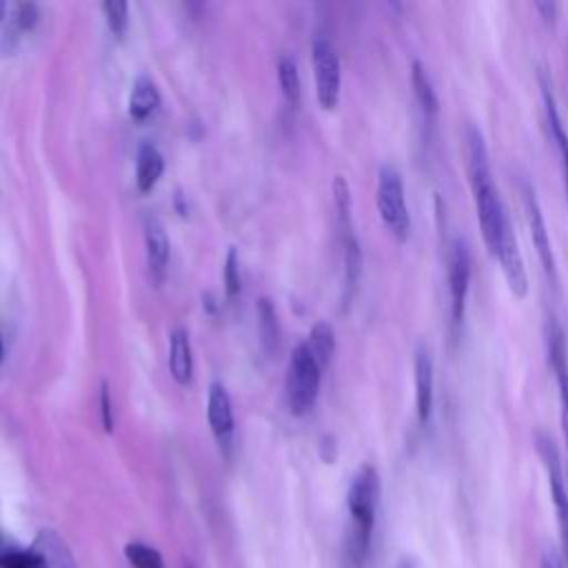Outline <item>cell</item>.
Listing matches in <instances>:
<instances>
[{"mask_svg": "<svg viewBox=\"0 0 568 568\" xmlns=\"http://www.w3.org/2000/svg\"><path fill=\"white\" fill-rule=\"evenodd\" d=\"M519 193H521V202H524V211H526V222L530 229V237L532 244L537 248V257L544 266V273L548 275V280L552 282V286L559 284V275H557V262H555V253H552V244H550V233L535 193V186L521 178L519 180Z\"/></svg>", "mask_w": 568, "mask_h": 568, "instance_id": "cell-7", "label": "cell"}, {"mask_svg": "<svg viewBox=\"0 0 568 568\" xmlns=\"http://www.w3.org/2000/svg\"><path fill=\"white\" fill-rule=\"evenodd\" d=\"M158 106H160V93H158L153 80L146 78V75H140V78L133 82V89H131V95H129V115H131L135 122H142V120H146Z\"/></svg>", "mask_w": 568, "mask_h": 568, "instance_id": "cell-17", "label": "cell"}, {"mask_svg": "<svg viewBox=\"0 0 568 568\" xmlns=\"http://www.w3.org/2000/svg\"><path fill=\"white\" fill-rule=\"evenodd\" d=\"M124 557L131 568H164L162 555L142 541H129L124 546Z\"/></svg>", "mask_w": 568, "mask_h": 568, "instance_id": "cell-22", "label": "cell"}, {"mask_svg": "<svg viewBox=\"0 0 568 568\" xmlns=\"http://www.w3.org/2000/svg\"><path fill=\"white\" fill-rule=\"evenodd\" d=\"M16 20H18V24H20V29L29 31V29L38 22V9H36V4H31V2L18 4V9H16Z\"/></svg>", "mask_w": 568, "mask_h": 568, "instance_id": "cell-28", "label": "cell"}, {"mask_svg": "<svg viewBox=\"0 0 568 568\" xmlns=\"http://www.w3.org/2000/svg\"><path fill=\"white\" fill-rule=\"evenodd\" d=\"M435 397V364L428 346H417L415 351V410L419 424H428L433 415Z\"/></svg>", "mask_w": 568, "mask_h": 568, "instance_id": "cell-12", "label": "cell"}, {"mask_svg": "<svg viewBox=\"0 0 568 568\" xmlns=\"http://www.w3.org/2000/svg\"><path fill=\"white\" fill-rule=\"evenodd\" d=\"M537 7V11H541V18L546 20V22H555L557 20V4L555 2H548V0H541V2H537L535 4Z\"/></svg>", "mask_w": 568, "mask_h": 568, "instance_id": "cell-29", "label": "cell"}, {"mask_svg": "<svg viewBox=\"0 0 568 568\" xmlns=\"http://www.w3.org/2000/svg\"><path fill=\"white\" fill-rule=\"evenodd\" d=\"M102 9H104L106 24H109L111 33L122 38L126 27H129V4L120 2V0H111V2H104Z\"/></svg>", "mask_w": 568, "mask_h": 568, "instance_id": "cell-23", "label": "cell"}, {"mask_svg": "<svg viewBox=\"0 0 568 568\" xmlns=\"http://www.w3.org/2000/svg\"><path fill=\"white\" fill-rule=\"evenodd\" d=\"M306 346H308V351L313 353V357L317 359V364L324 368V366L331 362L333 351H335V333H333L331 324L317 322V324L311 328V333H308Z\"/></svg>", "mask_w": 568, "mask_h": 568, "instance_id": "cell-20", "label": "cell"}, {"mask_svg": "<svg viewBox=\"0 0 568 568\" xmlns=\"http://www.w3.org/2000/svg\"><path fill=\"white\" fill-rule=\"evenodd\" d=\"M377 211L384 222V226L390 231V235L399 242L408 240L410 235V213L406 204V193H404V180L402 173L384 164L377 173Z\"/></svg>", "mask_w": 568, "mask_h": 568, "instance_id": "cell-4", "label": "cell"}, {"mask_svg": "<svg viewBox=\"0 0 568 568\" xmlns=\"http://www.w3.org/2000/svg\"><path fill=\"white\" fill-rule=\"evenodd\" d=\"M464 144H466V166H468V180L473 189L477 222L484 235V242L488 246V253L495 255L499 246V237L504 229L510 224L508 211L501 202V195L497 191V184L490 173L488 162V149L484 142L481 131L475 124H466L464 129Z\"/></svg>", "mask_w": 568, "mask_h": 568, "instance_id": "cell-1", "label": "cell"}, {"mask_svg": "<svg viewBox=\"0 0 568 568\" xmlns=\"http://www.w3.org/2000/svg\"><path fill=\"white\" fill-rule=\"evenodd\" d=\"M410 82H413V91H415V98H417L422 111L426 113V118H433L437 113L439 102H437L433 80L419 60H413V64H410Z\"/></svg>", "mask_w": 568, "mask_h": 568, "instance_id": "cell-19", "label": "cell"}, {"mask_svg": "<svg viewBox=\"0 0 568 568\" xmlns=\"http://www.w3.org/2000/svg\"><path fill=\"white\" fill-rule=\"evenodd\" d=\"M0 359H2V335H0Z\"/></svg>", "mask_w": 568, "mask_h": 568, "instance_id": "cell-32", "label": "cell"}, {"mask_svg": "<svg viewBox=\"0 0 568 568\" xmlns=\"http://www.w3.org/2000/svg\"><path fill=\"white\" fill-rule=\"evenodd\" d=\"M348 513H351V537H348V557L355 564H362L375 526V513L379 504V475L375 466L364 464L357 468L348 495H346Z\"/></svg>", "mask_w": 568, "mask_h": 568, "instance_id": "cell-2", "label": "cell"}, {"mask_svg": "<svg viewBox=\"0 0 568 568\" xmlns=\"http://www.w3.org/2000/svg\"><path fill=\"white\" fill-rule=\"evenodd\" d=\"M206 415H209V424H211V430H213L220 448L224 453H229L231 439H233V408H231L226 388L217 382L211 384V388H209Z\"/></svg>", "mask_w": 568, "mask_h": 568, "instance_id": "cell-13", "label": "cell"}, {"mask_svg": "<svg viewBox=\"0 0 568 568\" xmlns=\"http://www.w3.org/2000/svg\"><path fill=\"white\" fill-rule=\"evenodd\" d=\"M4 9H7V4H4V2H0V20L4 18Z\"/></svg>", "mask_w": 568, "mask_h": 568, "instance_id": "cell-31", "label": "cell"}, {"mask_svg": "<svg viewBox=\"0 0 568 568\" xmlns=\"http://www.w3.org/2000/svg\"><path fill=\"white\" fill-rule=\"evenodd\" d=\"M169 368L178 384H189L193 373V357H191V344L189 335L182 328H175L171 333V351H169Z\"/></svg>", "mask_w": 568, "mask_h": 568, "instance_id": "cell-18", "label": "cell"}, {"mask_svg": "<svg viewBox=\"0 0 568 568\" xmlns=\"http://www.w3.org/2000/svg\"><path fill=\"white\" fill-rule=\"evenodd\" d=\"M313 69L322 109H335L342 87V67L335 47L326 38H315L313 42Z\"/></svg>", "mask_w": 568, "mask_h": 568, "instance_id": "cell-8", "label": "cell"}, {"mask_svg": "<svg viewBox=\"0 0 568 568\" xmlns=\"http://www.w3.org/2000/svg\"><path fill=\"white\" fill-rule=\"evenodd\" d=\"M31 548L42 557L47 568H78L69 546L53 530H40Z\"/></svg>", "mask_w": 568, "mask_h": 568, "instance_id": "cell-15", "label": "cell"}, {"mask_svg": "<svg viewBox=\"0 0 568 568\" xmlns=\"http://www.w3.org/2000/svg\"><path fill=\"white\" fill-rule=\"evenodd\" d=\"M144 246H146V266L149 275L160 286L166 275L169 264V237L164 233V226L153 215L144 217Z\"/></svg>", "mask_w": 568, "mask_h": 568, "instance_id": "cell-14", "label": "cell"}, {"mask_svg": "<svg viewBox=\"0 0 568 568\" xmlns=\"http://www.w3.org/2000/svg\"><path fill=\"white\" fill-rule=\"evenodd\" d=\"M0 568H47L42 557L29 548V550H9L0 555Z\"/></svg>", "mask_w": 568, "mask_h": 568, "instance_id": "cell-24", "label": "cell"}, {"mask_svg": "<svg viewBox=\"0 0 568 568\" xmlns=\"http://www.w3.org/2000/svg\"><path fill=\"white\" fill-rule=\"evenodd\" d=\"M539 568H564V564H561V559L552 550H544Z\"/></svg>", "mask_w": 568, "mask_h": 568, "instance_id": "cell-30", "label": "cell"}, {"mask_svg": "<svg viewBox=\"0 0 568 568\" xmlns=\"http://www.w3.org/2000/svg\"><path fill=\"white\" fill-rule=\"evenodd\" d=\"M546 348H548V362L559 388V417H561L564 439L568 446V346H566L564 331L555 320L548 322L546 326Z\"/></svg>", "mask_w": 568, "mask_h": 568, "instance_id": "cell-9", "label": "cell"}, {"mask_svg": "<svg viewBox=\"0 0 568 568\" xmlns=\"http://www.w3.org/2000/svg\"><path fill=\"white\" fill-rule=\"evenodd\" d=\"M164 171V158L153 144H142L135 162V184L140 193H149Z\"/></svg>", "mask_w": 568, "mask_h": 568, "instance_id": "cell-16", "label": "cell"}, {"mask_svg": "<svg viewBox=\"0 0 568 568\" xmlns=\"http://www.w3.org/2000/svg\"><path fill=\"white\" fill-rule=\"evenodd\" d=\"M186 568H195V566H186Z\"/></svg>", "mask_w": 568, "mask_h": 568, "instance_id": "cell-33", "label": "cell"}, {"mask_svg": "<svg viewBox=\"0 0 568 568\" xmlns=\"http://www.w3.org/2000/svg\"><path fill=\"white\" fill-rule=\"evenodd\" d=\"M257 315H260V326H262L264 342L275 344V339H277V317H275V308L271 306V302L266 297L260 300Z\"/></svg>", "mask_w": 568, "mask_h": 568, "instance_id": "cell-25", "label": "cell"}, {"mask_svg": "<svg viewBox=\"0 0 568 568\" xmlns=\"http://www.w3.org/2000/svg\"><path fill=\"white\" fill-rule=\"evenodd\" d=\"M470 246L464 237H453L448 244L446 257V277H448V297H450V322L459 326L466 311V297L470 288Z\"/></svg>", "mask_w": 568, "mask_h": 568, "instance_id": "cell-6", "label": "cell"}, {"mask_svg": "<svg viewBox=\"0 0 568 568\" xmlns=\"http://www.w3.org/2000/svg\"><path fill=\"white\" fill-rule=\"evenodd\" d=\"M535 448H537V455H539L546 477H548V488H550V497H552V506H555V515H557V528H559L561 559L568 561V488H566V479H564L561 457H559L557 444L544 430L535 433Z\"/></svg>", "mask_w": 568, "mask_h": 568, "instance_id": "cell-5", "label": "cell"}, {"mask_svg": "<svg viewBox=\"0 0 568 568\" xmlns=\"http://www.w3.org/2000/svg\"><path fill=\"white\" fill-rule=\"evenodd\" d=\"M100 417L104 424V430H113V408H111V395L106 388V382H102L100 386Z\"/></svg>", "mask_w": 568, "mask_h": 568, "instance_id": "cell-27", "label": "cell"}, {"mask_svg": "<svg viewBox=\"0 0 568 568\" xmlns=\"http://www.w3.org/2000/svg\"><path fill=\"white\" fill-rule=\"evenodd\" d=\"M277 78H280V87L284 98L291 104L300 102V93H302V84H300V73H297V64L291 55H282L277 62Z\"/></svg>", "mask_w": 568, "mask_h": 568, "instance_id": "cell-21", "label": "cell"}, {"mask_svg": "<svg viewBox=\"0 0 568 568\" xmlns=\"http://www.w3.org/2000/svg\"><path fill=\"white\" fill-rule=\"evenodd\" d=\"M506 277V284L510 288V293L515 297H524L528 293V273H526V264L517 244V235L513 231V224H508L499 237V246L493 255Z\"/></svg>", "mask_w": 568, "mask_h": 568, "instance_id": "cell-10", "label": "cell"}, {"mask_svg": "<svg viewBox=\"0 0 568 568\" xmlns=\"http://www.w3.org/2000/svg\"><path fill=\"white\" fill-rule=\"evenodd\" d=\"M537 78H539V89H541V100H544L548 133H550V140H552V144L557 146V153H559V158H561L564 189H566V197H568V131H566L564 120H561V115H559L557 100H555V93H552V82H550L548 73H546L544 69H539Z\"/></svg>", "mask_w": 568, "mask_h": 568, "instance_id": "cell-11", "label": "cell"}, {"mask_svg": "<svg viewBox=\"0 0 568 568\" xmlns=\"http://www.w3.org/2000/svg\"><path fill=\"white\" fill-rule=\"evenodd\" d=\"M224 282H226V293L229 297H235L240 293V266H237V253L231 248L226 255V264H224Z\"/></svg>", "mask_w": 568, "mask_h": 568, "instance_id": "cell-26", "label": "cell"}, {"mask_svg": "<svg viewBox=\"0 0 568 568\" xmlns=\"http://www.w3.org/2000/svg\"><path fill=\"white\" fill-rule=\"evenodd\" d=\"M322 366L308 351L306 342L297 344L286 366V402L293 415H304L313 408L320 393Z\"/></svg>", "mask_w": 568, "mask_h": 568, "instance_id": "cell-3", "label": "cell"}]
</instances>
